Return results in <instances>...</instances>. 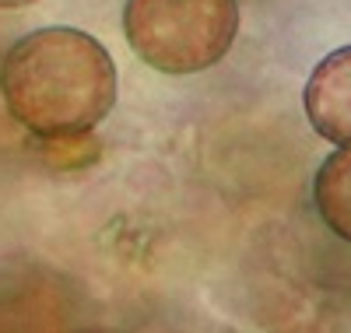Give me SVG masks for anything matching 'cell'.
I'll return each mask as SVG.
<instances>
[{
	"label": "cell",
	"mask_w": 351,
	"mask_h": 333,
	"mask_svg": "<svg viewBox=\"0 0 351 333\" xmlns=\"http://www.w3.org/2000/svg\"><path fill=\"white\" fill-rule=\"evenodd\" d=\"M313 204L324 225L351 242V144L337 147L334 155L319 165L316 183H313Z\"/></svg>",
	"instance_id": "cell-4"
},
{
	"label": "cell",
	"mask_w": 351,
	"mask_h": 333,
	"mask_svg": "<svg viewBox=\"0 0 351 333\" xmlns=\"http://www.w3.org/2000/svg\"><path fill=\"white\" fill-rule=\"evenodd\" d=\"M4 106L36 137H81L116 106V64L81 28H39L18 39L0 67Z\"/></svg>",
	"instance_id": "cell-1"
},
{
	"label": "cell",
	"mask_w": 351,
	"mask_h": 333,
	"mask_svg": "<svg viewBox=\"0 0 351 333\" xmlns=\"http://www.w3.org/2000/svg\"><path fill=\"white\" fill-rule=\"evenodd\" d=\"M39 0H0V11H21V8H32Z\"/></svg>",
	"instance_id": "cell-5"
},
{
	"label": "cell",
	"mask_w": 351,
	"mask_h": 333,
	"mask_svg": "<svg viewBox=\"0 0 351 333\" xmlns=\"http://www.w3.org/2000/svg\"><path fill=\"white\" fill-rule=\"evenodd\" d=\"M239 32L236 0H127L123 36L158 74H200L221 64Z\"/></svg>",
	"instance_id": "cell-2"
},
{
	"label": "cell",
	"mask_w": 351,
	"mask_h": 333,
	"mask_svg": "<svg viewBox=\"0 0 351 333\" xmlns=\"http://www.w3.org/2000/svg\"><path fill=\"white\" fill-rule=\"evenodd\" d=\"M302 106L313 130L337 144H351V46L327 53L306 81Z\"/></svg>",
	"instance_id": "cell-3"
}]
</instances>
